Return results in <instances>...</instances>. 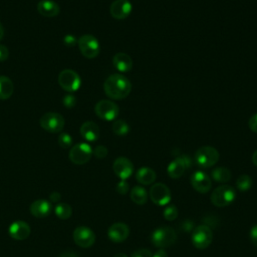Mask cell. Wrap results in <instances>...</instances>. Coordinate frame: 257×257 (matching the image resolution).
<instances>
[{
    "instance_id": "cell-1",
    "label": "cell",
    "mask_w": 257,
    "mask_h": 257,
    "mask_svg": "<svg viewBox=\"0 0 257 257\" xmlns=\"http://www.w3.org/2000/svg\"><path fill=\"white\" fill-rule=\"evenodd\" d=\"M103 90L111 99H122L130 94L132 90V83L125 76L114 73L105 79L103 83Z\"/></svg>"
},
{
    "instance_id": "cell-2",
    "label": "cell",
    "mask_w": 257,
    "mask_h": 257,
    "mask_svg": "<svg viewBox=\"0 0 257 257\" xmlns=\"http://www.w3.org/2000/svg\"><path fill=\"white\" fill-rule=\"evenodd\" d=\"M235 198L236 191L229 185H221L211 194V202L216 207H226L232 204Z\"/></svg>"
},
{
    "instance_id": "cell-3",
    "label": "cell",
    "mask_w": 257,
    "mask_h": 257,
    "mask_svg": "<svg viewBox=\"0 0 257 257\" xmlns=\"http://www.w3.org/2000/svg\"><path fill=\"white\" fill-rule=\"evenodd\" d=\"M151 241L156 247H169L177 241V233L171 227H160L152 233Z\"/></svg>"
},
{
    "instance_id": "cell-4",
    "label": "cell",
    "mask_w": 257,
    "mask_h": 257,
    "mask_svg": "<svg viewBox=\"0 0 257 257\" xmlns=\"http://www.w3.org/2000/svg\"><path fill=\"white\" fill-rule=\"evenodd\" d=\"M195 160L200 168L207 169L214 166L219 160L218 151L210 146L199 148L195 154Z\"/></svg>"
},
{
    "instance_id": "cell-5",
    "label": "cell",
    "mask_w": 257,
    "mask_h": 257,
    "mask_svg": "<svg viewBox=\"0 0 257 257\" xmlns=\"http://www.w3.org/2000/svg\"><path fill=\"white\" fill-rule=\"evenodd\" d=\"M64 117L60 113L53 111L44 113L39 119L40 126L51 134L60 133L64 126Z\"/></svg>"
},
{
    "instance_id": "cell-6",
    "label": "cell",
    "mask_w": 257,
    "mask_h": 257,
    "mask_svg": "<svg viewBox=\"0 0 257 257\" xmlns=\"http://www.w3.org/2000/svg\"><path fill=\"white\" fill-rule=\"evenodd\" d=\"M77 45L81 54L86 58L96 57L100 50L98 40L91 34L81 35L77 39Z\"/></svg>"
},
{
    "instance_id": "cell-7",
    "label": "cell",
    "mask_w": 257,
    "mask_h": 257,
    "mask_svg": "<svg viewBox=\"0 0 257 257\" xmlns=\"http://www.w3.org/2000/svg\"><path fill=\"white\" fill-rule=\"evenodd\" d=\"M191 239L197 249H205L212 243L213 232L209 226L202 224L193 230Z\"/></svg>"
},
{
    "instance_id": "cell-8",
    "label": "cell",
    "mask_w": 257,
    "mask_h": 257,
    "mask_svg": "<svg viewBox=\"0 0 257 257\" xmlns=\"http://www.w3.org/2000/svg\"><path fill=\"white\" fill-rule=\"evenodd\" d=\"M58 83L67 92L76 91L81 85V79L77 72L72 69H63L58 75Z\"/></svg>"
},
{
    "instance_id": "cell-9",
    "label": "cell",
    "mask_w": 257,
    "mask_h": 257,
    "mask_svg": "<svg viewBox=\"0 0 257 257\" xmlns=\"http://www.w3.org/2000/svg\"><path fill=\"white\" fill-rule=\"evenodd\" d=\"M95 114L103 120H113L119 112L118 105L112 100L101 99L94 105Z\"/></svg>"
},
{
    "instance_id": "cell-10",
    "label": "cell",
    "mask_w": 257,
    "mask_h": 257,
    "mask_svg": "<svg viewBox=\"0 0 257 257\" xmlns=\"http://www.w3.org/2000/svg\"><path fill=\"white\" fill-rule=\"evenodd\" d=\"M92 156V149L86 143H78L74 145L68 154L69 160L75 165L86 164Z\"/></svg>"
},
{
    "instance_id": "cell-11",
    "label": "cell",
    "mask_w": 257,
    "mask_h": 257,
    "mask_svg": "<svg viewBox=\"0 0 257 257\" xmlns=\"http://www.w3.org/2000/svg\"><path fill=\"white\" fill-rule=\"evenodd\" d=\"M149 195L152 202L159 206L167 205L172 198L170 189L163 183L154 184L150 189Z\"/></svg>"
},
{
    "instance_id": "cell-12",
    "label": "cell",
    "mask_w": 257,
    "mask_h": 257,
    "mask_svg": "<svg viewBox=\"0 0 257 257\" xmlns=\"http://www.w3.org/2000/svg\"><path fill=\"white\" fill-rule=\"evenodd\" d=\"M75 244L82 248H88L93 245L95 241V234L86 226H78L74 229L72 234Z\"/></svg>"
},
{
    "instance_id": "cell-13",
    "label": "cell",
    "mask_w": 257,
    "mask_h": 257,
    "mask_svg": "<svg viewBox=\"0 0 257 257\" xmlns=\"http://www.w3.org/2000/svg\"><path fill=\"white\" fill-rule=\"evenodd\" d=\"M192 166L191 159L187 156H181L176 158L174 161H172L167 169L169 177L172 179H178L183 176L184 172L187 168H190Z\"/></svg>"
},
{
    "instance_id": "cell-14",
    "label": "cell",
    "mask_w": 257,
    "mask_h": 257,
    "mask_svg": "<svg viewBox=\"0 0 257 257\" xmlns=\"http://www.w3.org/2000/svg\"><path fill=\"white\" fill-rule=\"evenodd\" d=\"M190 182L192 187L201 194L209 192L212 187L211 178L202 171H196L195 173H193L190 178Z\"/></svg>"
},
{
    "instance_id": "cell-15",
    "label": "cell",
    "mask_w": 257,
    "mask_h": 257,
    "mask_svg": "<svg viewBox=\"0 0 257 257\" xmlns=\"http://www.w3.org/2000/svg\"><path fill=\"white\" fill-rule=\"evenodd\" d=\"M112 169L114 174L120 180H126L132 176L134 172V165L127 158L119 157L114 160Z\"/></svg>"
},
{
    "instance_id": "cell-16",
    "label": "cell",
    "mask_w": 257,
    "mask_h": 257,
    "mask_svg": "<svg viewBox=\"0 0 257 257\" xmlns=\"http://www.w3.org/2000/svg\"><path fill=\"white\" fill-rule=\"evenodd\" d=\"M133 10V5L128 0H114L109 7L110 15L117 20L126 18Z\"/></svg>"
},
{
    "instance_id": "cell-17",
    "label": "cell",
    "mask_w": 257,
    "mask_h": 257,
    "mask_svg": "<svg viewBox=\"0 0 257 257\" xmlns=\"http://www.w3.org/2000/svg\"><path fill=\"white\" fill-rule=\"evenodd\" d=\"M130 234V229L126 224L121 222H116L110 225V227L107 230V236L108 238L114 242V243H120L123 242Z\"/></svg>"
},
{
    "instance_id": "cell-18",
    "label": "cell",
    "mask_w": 257,
    "mask_h": 257,
    "mask_svg": "<svg viewBox=\"0 0 257 257\" xmlns=\"http://www.w3.org/2000/svg\"><path fill=\"white\" fill-rule=\"evenodd\" d=\"M31 229L28 223L24 221H15L8 228V234L15 240H24L30 235Z\"/></svg>"
},
{
    "instance_id": "cell-19",
    "label": "cell",
    "mask_w": 257,
    "mask_h": 257,
    "mask_svg": "<svg viewBox=\"0 0 257 257\" xmlns=\"http://www.w3.org/2000/svg\"><path fill=\"white\" fill-rule=\"evenodd\" d=\"M29 210H30V213L34 217L45 218L51 213L52 206L49 201L44 200V199H39V200H35L33 203H31Z\"/></svg>"
},
{
    "instance_id": "cell-20",
    "label": "cell",
    "mask_w": 257,
    "mask_h": 257,
    "mask_svg": "<svg viewBox=\"0 0 257 257\" xmlns=\"http://www.w3.org/2000/svg\"><path fill=\"white\" fill-rule=\"evenodd\" d=\"M79 133L85 141L95 142L99 137V127L94 121L87 120L81 124Z\"/></svg>"
},
{
    "instance_id": "cell-21",
    "label": "cell",
    "mask_w": 257,
    "mask_h": 257,
    "mask_svg": "<svg viewBox=\"0 0 257 257\" xmlns=\"http://www.w3.org/2000/svg\"><path fill=\"white\" fill-rule=\"evenodd\" d=\"M37 11L44 17H54L59 14L58 4L52 0H41L37 4Z\"/></svg>"
},
{
    "instance_id": "cell-22",
    "label": "cell",
    "mask_w": 257,
    "mask_h": 257,
    "mask_svg": "<svg viewBox=\"0 0 257 257\" xmlns=\"http://www.w3.org/2000/svg\"><path fill=\"white\" fill-rule=\"evenodd\" d=\"M112 64L118 71L127 72L133 68V59L124 52H117L112 58Z\"/></svg>"
},
{
    "instance_id": "cell-23",
    "label": "cell",
    "mask_w": 257,
    "mask_h": 257,
    "mask_svg": "<svg viewBox=\"0 0 257 257\" xmlns=\"http://www.w3.org/2000/svg\"><path fill=\"white\" fill-rule=\"evenodd\" d=\"M157 177L156 172L148 167H143L138 170L136 174L137 181L142 185H151L155 182Z\"/></svg>"
},
{
    "instance_id": "cell-24",
    "label": "cell",
    "mask_w": 257,
    "mask_h": 257,
    "mask_svg": "<svg viewBox=\"0 0 257 257\" xmlns=\"http://www.w3.org/2000/svg\"><path fill=\"white\" fill-rule=\"evenodd\" d=\"M13 91L14 85L12 80L5 75H0V99H8L13 94Z\"/></svg>"
},
{
    "instance_id": "cell-25",
    "label": "cell",
    "mask_w": 257,
    "mask_h": 257,
    "mask_svg": "<svg viewBox=\"0 0 257 257\" xmlns=\"http://www.w3.org/2000/svg\"><path fill=\"white\" fill-rule=\"evenodd\" d=\"M130 196L132 201L138 205H144L148 201V193L146 189L141 186H135L131 190Z\"/></svg>"
},
{
    "instance_id": "cell-26",
    "label": "cell",
    "mask_w": 257,
    "mask_h": 257,
    "mask_svg": "<svg viewBox=\"0 0 257 257\" xmlns=\"http://www.w3.org/2000/svg\"><path fill=\"white\" fill-rule=\"evenodd\" d=\"M211 176L218 183H226L231 179V172L225 167H218L212 171Z\"/></svg>"
},
{
    "instance_id": "cell-27",
    "label": "cell",
    "mask_w": 257,
    "mask_h": 257,
    "mask_svg": "<svg viewBox=\"0 0 257 257\" xmlns=\"http://www.w3.org/2000/svg\"><path fill=\"white\" fill-rule=\"evenodd\" d=\"M54 213L59 219L66 220L72 215V208L67 203H57L54 208Z\"/></svg>"
},
{
    "instance_id": "cell-28",
    "label": "cell",
    "mask_w": 257,
    "mask_h": 257,
    "mask_svg": "<svg viewBox=\"0 0 257 257\" xmlns=\"http://www.w3.org/2000/svg\"><path fill=\"white\" fill-rule=\"evenodd\" d=\"M111 128H112V132L116 136H125L130 132V126H128L127 122L124 121L123 119L114 120Z\"/></svg>"
},
{
    "instance_id": "cell-29",
    "label": "cell",
    "mask_w": 257,
    "mask_h": 257,
    "mask_svg": "<svg viewBox=\"0 0 257 257\" xmlns=\"http://www.w3.org/2000/svg\"><path fill=\"white\" fill-rule=\"evenodd\" d=\"M252 184H253V181L251 177L248 175H241L236 181V186L238 190L241 192L248 191L252 187Z\"/></svg>"
},
{
    "instance_id": "cell-30",
    "label": "cell",
    "mask_w": 257,
    "mask_h": 257,
    "mask_svg": "<svg viewBox=\"0 0 257 257\" xmlns=\"http://www.w3.org/2000/svg\"><path fill=\"white\" fill-rule=\"evenodd\" d=\"M178 209L175 205H170L168 206L167 208H165L164 212H163V215H164V218L167 220V221H173L175 220L177 217H178Z\"/></svg>"
},
{
    "instance_id": "cell-31",
    "label": "cell",
    "mask_w": 257,
    "mask_h": 257,
    "mask_svg": "<svg viewBox=\"0 0 257 257\" xmlns=\"http://www.w3.org/2000/svg\"><path fill=\"white\" fill-rule=\"evenodd\" d=\"M72 137L67 133H61L58 137V145L62 149H68L72 145Z\"/></svg>"
},
{
    "instance_id": "cell-32",
    "label": "cell",
    "mask_w": 257,
    "mask_h": 257,
    "mask_svg": "<svg viewBox=\"0 0 257 257\" xmlns=\"http://www.w3.org/2000/svg\"><path fill=\"white\" fill-rule=\"evenodd\" d=\"M107 153H108V151H107L106 147L102 146V145L96 146L94 148V150H92V154L97 159H104L107 156Z\"/></svg>"
},
{
    "instance_id": "cell-33",
    "label": "cell",
    "mask_w": 257,
    "mask_h": 257,
    "mask_svg": "<svg viewBox=\"0 0 257 257\" xmlns=\"http://www.w3.org/2000/svg\"><path fill=\"white\" fill-rule=\"evenodd\" d=\"M128 189H130V187H128V184H127V182H126L125 180H120V181L116 184V187H115L116 192H117L118 194H120V195L126 194V193L128 192Z\"/></svg>"
},
{
    "instance_id": "cell-34",
    "label": "cell",
    "mask_w": 257,
    "mask_h": 257,
    "mask_svg": "<svg viewBox=\"0 0 257 257\" xmlns=\"http://www.w3.org/2000/svg\"><path fill=\"white\" fill-rule=\"evenodd\" d=\"M62 103L67 108H72L76 103V98L72 94H66L62 99Z\"/></svg>"
},
{
    "instance_id": "cell-35",
    "label": "cell",
    "mask_w": 257,
    "mask_h": 257,
    "mask_svg": "<svg viewBox=\"0 0 257 257\" xmlns=\"http://www.w3.org/2000/svg\"><path fill=\"white\" fill-rule=\"evenodd\" d=\"M131 257H153V254L150 250L142 248V249H137L132 253Z\"/></svg>"
},
{
    "instance_id": "cell-36",
    "label": "cell",
    "mask_w": 257,
    "mask_h": 257,
    "mask_svg": "<svg viewBox=\"0 0 257 257\" xmlns=\"http://www.w3.org/2000/svg\"><path fill=\"white\" fill-rule=\"evenodd\" d=\"M63 42H64V44L67 45V46H74L75 44H77V39L75 38L74 35L67 34V35L64 36Z\"/></svg>"
},
{
    "instance_id": "cell-37",
    "label": "cell",
    "mask_w": 257,
    "mask_h": 257,
    "mask_svg": "<svg viewBox=\"0 0 257 257\" xmlns=\"http://www.w3.org/2000/svg\"><path fill=\"white\" fill-rule=\"evenodd\" d=\"M248 125H249V128H250L253 133L257 134V113L253 114V115L250 117V119H249V121H248Z\"/></svg>"
},
{
    "instance_id": "cell-38",
    "label": "cell",
    "mask_w": 257,
    "mask_h": 257,
    "mask_svg": "<svg viewBox=\"0 0 257 257\" xmlns=\"http://www.w3.org/2000/svg\"><path fill=\"white\" fill-rule=\"evenodd\" d=\"M8 56H9L8 48L5 45L0 44V62H3L5 60H7Z\"/></svg>"
},
{
    "instance_id": "cell-39",
    "label": "cell",
    "mask_w": 257,
    "mask_h": 257,
    "mask_svg": "<svg viewBox=\"0 0 257 257\" xmlns=\"http://www.w3.org/2000/svg\"><path fill=\"white\" fill-rule=\"evenodd\" d=\"M250 240L257 247V224L250 229Z\"/></svg>"
},
{
    "instance_id": "cell-40",
    "label": "cell",
    "mask_w": 257,
    "mask_h": 257,
    "mask_svg": "<svg viewBox=\"0 0 257 257\" xmlns=\"http://www.w3.org/2000/svg\"><path fill=\"white\" fill-rule=\"evenodd\" d=\"M60 199H61V195L58 192H52L49 195V200L53 203H59Z\"/></svg>"
},
{
    "instance_id": "cell-41",
    "label": "cell",
    "mask_w": 257,
    "mask_h": 257,
    "mask_svg": "<svg viewBox=\"0 0 257 257\" xmlns=\"http://www.w3.org/2000/svg\"><path fill=\"white\" fill-rule=\"evenodd\" d=\"M58 257H79V256H78L74 251L67 250V251L62 252Z\"/></svg>"
},
{
    "instance_id": "cell-42",
    "label": "cell",
    "mask_w": 257,
    "mask_h": 257,
    "mask_svg": "<svg viewBox=\"0 0 257 257\" xmlns=\"http://www.w3.org/2000/svg\"><path fill=\"white\" fill-rule=\"evenodd\" d=\"M153 257H168V254L164 249H160L153 255Z\"/></svg>"
},
{
    "instance_id": "cell-43",
    "label": "cell",
    "mask_w": 257,
    "mask_h": 257,
    "mask_svg": "<svg viewBox=\"0 0 257 257\" xmlns=\"http://www.w3.org/2000/svg\"><path fill=\"white\" fill-rule=\"evenodd\" d=\"M252 162H253V164L257 167V150L253 153V155H252Z\"/></svg>"
},
{
    "instance_id": "cell-44",
    "label": "cell",
    "mask_w": 257,
    "mask_h": 257,
    "mask_svg": "<svg viewBox=\"0 0 257 257\" xmlns=\"http://www.w3.org/2000/svg\"><path fill=\"white\" fill-rule=\"evenodd\" d=\"M3 36H4V28H3V25L0 22V40L3 38Z\"/></svg>"
},
{
    "instance_id": "cell-45",
    "label": "cell",
    "mask_w": 257,
    "mask_h": 257,
    "mask_svg": "<svg viewBox=\"0 0 257 257\" xmlns=\"http://www.w3.org/2000/svg\"><path fill=\"white\" fill-rule=\"evenodd\" d=\"M114 257H127V256L125 254H123V253H118V254L114 255Z\"/></svg>"
}]
</instances>
